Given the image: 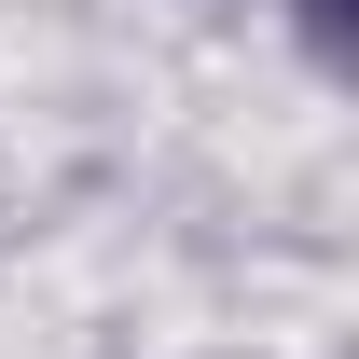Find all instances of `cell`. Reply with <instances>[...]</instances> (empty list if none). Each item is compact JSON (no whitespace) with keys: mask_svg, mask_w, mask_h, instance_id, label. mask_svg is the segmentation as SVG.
Segmentation results:
<instances>
[{"mask_svg":"<svg viewBox=\"0 0 359 359\" xmlns=\"http://www.w3.org/2000/svg\"><path fill=\"white\" fill-rule=\"evenodd\" d=\"M290 28H304L318 69H346V0H290Z\"/></svg>","mask_w":359,"mask_h":359,"instance_id":"cell-1","label":"cell"}]
</instances>
